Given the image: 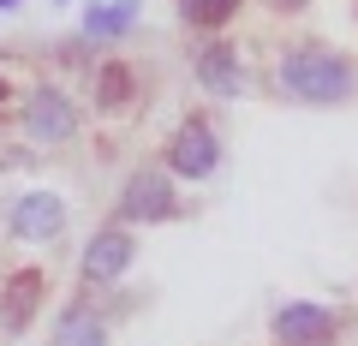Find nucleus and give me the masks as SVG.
Instances as JSON below:
<instances>
[{
  "instance_id": "423d86ee",
  "label": "nucleus",
  "mask_w": 358,
  "mask_h": 346,
  "mask_svg": "<svg viewBox=\"0 0 358 346\" xmlns=\"http://www.w3.org/2000/svg\"><path fill=\"white\" fill-rule=\"evenodd\" d=\"M334 329H341V317H334L329 305H310V298H293V305L275 310V322H268V334L281 346H329Z\"/></svg>"
},
{
  "instance_id": "39448f33",
  "label": "nucleus",
  "mask_w": 358,
  "mask_h": 346,
  "mask_svg": "<svg viewBox=\"0 0 358 346\" xmlns=\"http://www.w3.org/2000/svg\"><path fill=\"white\" fill-rule=\"evenodd\" d=\"M6 227H13V239H24V245H48V239H60V227H66V203H60V192H18L13 209H6Z\"/></svg>"
},
{
  "instance_id": "dca6fc26",
  "label": "nucleus",
  "mask_w": 358,
  "mask_h": 346,
  "mask_svg": "<svg viewBox=\"0 0 358 346\" xmlns=\"http://www.w3.org/2000/svg\"><path fill=\"white\" fill-rule=\"evenodd\" d=\"M281 6H305V0H281Z\"/></svg>"
},
{
  "instance_id": "f3484780",
  "label": "nucleus",
  "mask_w": 358,
  "mask_h": 346,
  "mask_svg": "<svg viewBox=\"0 0 358 346\" xmlns=\"http://www.w3.org/2000/svg\"><path fill=\"white\" fill-rule=\"evenodd\" d=\"M60 6H72V0H60Z\"/></svg>"
},
{
  "instance_id": "f03ea898",
  "label": "nucleus",
  "mask_w": 358,
  "mask_h": 346,
  "mask_svg": "<svg viewBox=\"0 0 358 346\" xmlns=\"http://www.w3.org/2000/svg\"><path fill=\"white\" fill-rule=\"evenodd\" d=\"M18 131H24L30 143H42V150H54V143H72V138H78V102L60 90V84H36V90H24Z\"/></svg>"
},
{
  "instance_id": "9d476101",
  "label": "nucleus",
  "mask_w": 358,
  "mask_h": 346,
  "mask_svg": "<svg viewBox=\"0 0 358 346\" xmlns=\"http://www.w3.org/2000/svg\"><path fill=\"white\" fill-rule=\"evenodd\" d=\"M48 346H108V317L96 305H66L60 310V322H54V340Z\"/></svg>"
},
{
  "instance_id": "4468645a",
  "label": "nucleus",
  "mask_w": 358,
  "mask_h": 346,
  "mask_svg": "<svg viewBox=\"0 0 358 346\" xmlns=\"http://www.w3.org/2000/svg\"><path fill=\"white\" fill-rule=\"evenodd\" d=\"M6 108H13V84H6V78H0V114H6Z\"/></svg>"
},
{
  "instance_id": "0eeeda50",
  "label": "nucleus",
  "mask_w": 358,
  "mask_h": 346,
  "mask_svg": "<svg viewBox=\"0 0 358 346\" xmlns=\"http://www.w3.org/2000/svg\"><path fill=\"white\" fill-rule=\"evenodd\" d=\"M131 257H138V239H131V227H102L96 233V239L84 245V263H78V269H84V281L90 287H114L120 275L131 269Z\"/></svg>"
},
{
  "instance_id": "2eb2a0df",
  "label": "nucleus",
  "mask_w": 358,
  "mask_h": 346,
  "mask_svg": "<svg viewBox=\"0 0 358 346\" xmlns=\"http://www.w3.org/2000/svg\"><path fill=\"white\" fill-rule=\"evenodd\" d=\"M13 6H24V0H0V13H13Z\"/></svg>"
},
{
  "instance_id": "7ed1b4c3",
  "label": "nucleus",
  "mask_w": 358,
  "mask_h": 346,
  "mask_svg": "<svg viewBox=\"0 0 358 346\" xmlns=\"http://www.w3.org/2000/svg\"><path fill=\"white\" fill-rule=\"evenodd\" d=\"M162 167L173 180H209L221 167V131L203 114H185L173 126V138H167V150H162Z\"/></svg>"
},
{
  "instance_id": "f8f14e48",
  "label": "nucleus",
  "mask_w": 358,
  "mask_h": 346,
  "mask_svg": "<svg viewBox=\"0 0 358 346\" xmlns=\"http://www.w3.org/2000/svg\"><path fill=\"white\" fill-rule=\"evenodd\" d=\"M131 90H138L131 66H120V60L96 66V102H102V108H126V102H131Z\"/></svg>"
},
{
  "instance_id": "f257e3e1",
  "label": "nucleus",
  "mask_w": 358,
  "mask_h": 346,
  "mask_svg": "<svg viewBox=\"0 0 358 346\" xmlns=\"http://www.w3.org/2000/svg\"><path fill=\"white\" fill-rule=\"evenodd\" d=\"M275 84H281V96H293V102L329 108V102H346V96H352L358 72H352V60H346V54L322 48V42H299V48L281 54Z\"/></svg>"
},
{
  "instance_id": "ddd939ff",
  "label": "nucleus",
  "mask_w": 358,
  "mask_h": 346,
  "mask_svg": "<svg viewBox=\"0 0 358 346\" xmlns=\"http://www.w3.org/2000/svg\"><path fill=\"white\" fill-rule=\"evenodd\" d=\"M233 13H239V0H179V18L197 30H221Z\"/></svg>"
},
{
  "instance_id": "20e7f679",
  "label": "nucleus",
  "mask_w": 358,
  "mask_h": 346,
  "mask_svg": "<svg viewBox=\"0 0 358 346\" xmlns=\"http://www.w3.org/2000/svg\"><path fill=\"white\" fill-rule=\"evenodd\" d=\"M167 167H138L126 173V192H120V227H155V221L179 215V192Z\"/></svg>"
},
{
  "instance_id": "6e6552de",
  "label": "nucleus",
  "mask_w": 358,
  "mask_h": 346,
  "mask_svg": "<svg viewBox=\"0 0 358 346\" xmlns=\"http://www.w3.org/2000/svg\"><path fill=\"white\" fill-rule=\"evenodd\" d=\"M197 84H203V96H215V102H239L245 96L239 48H233V42H209V48L197 54Z\"/></svg>"
},
{
  "instance_id": "1a4fd4ad",
  "label": "nucleus",
  "mask_w": 358,
  "mask_h": 346,
  "mask_svg": "<svg viewBox=\"0 0 358 346\" xmlns=\"http://www.w3.org/2000/svg\"><path fill=\"white\" fill-rule=\"evenodd\" d=\"M42 269H18L13 281L0 287V334H24L36 322V305H42Z\"/></svg>"
},
{
  "instance_id": "9b49d317",
  "label": "nucleus",
  "mask_w": 358,
  "mask_h": 346,
  "mask_svg": "<svg viewBox=\"0 0 358 346\" xmlns=\"http://www.w3.org/2000/svg\"><path fill=\"white\" fill-rule=\"evenodd\" d=\"M138 13H143V0H108V6H90V13H84V36L90 42H114V36H126V30L138 24Z\"/></svg>"
}]
</instances>
